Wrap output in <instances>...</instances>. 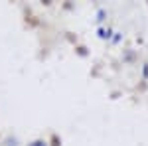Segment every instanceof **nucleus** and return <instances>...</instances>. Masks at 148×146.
I'll list each match as a JSON object with an SVG mask.
<instances>
[{
	"label": "nucleus",
	"instance_id": "1",
	"mask_svg": "<svg viewBox=\"0 0 148 146\" xmlns=\"http://www.w3.org/2000/svg\"><path fill=\"white\" fill-rule=\"evenodd\" d=\"M30 146H46L44 142H34V144H30Z\"/></svg>",
	"mask_w": 148,
	"mask_h": 146
}]
</instances>
